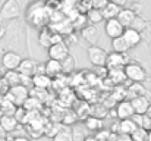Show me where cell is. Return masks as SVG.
Masks as SVG:
<instances>
[{"instance_id":"6da1fadb","label":"cell","mask_w":151,"mask_h":141,"mask_svg":"<svg viewBox=\"0 0 151 141\" xmlns=\"http://www.w3.org/2000/svg\"><path fill=\"white\" fill-rule=\"evenodd\" d=\"M27 18L35 27H47V24L50 22V12L47 10L46 3L37 1L28 7Z\"/></svg>"},{"instance_id":"7a4b0ae2","label":"cell","mask_w":151,"mask_h":141,"mask_svg":"<svg viewBox=\"0 0 151 141\" xmlns=\"http://www.w3.org/2000/svg\"><path fill=\"white\" fill-rule=\"evenodd\" d=\"M4 98H7L9 101H12L16 107H19V106H22L24 104V101L29 97V90L27 88V87H24V85H15V87H9V90H7V93L3 95Z\"/></svg>"},{"instance_id":"3957f363","label":"cell","mask_w":151,"mask_h":141,"mask_svg":"<svg viewBox=\"0 0 151 141\" xmlns=\"http://www.w3.org/2000/svg\"><path fill=\"white\" fill-rule=\"evenodd\" d=\"M123 72H125V77L128 81H132V82H142L147 80V72L145 69L138 65V63H126V66L123 68Z\"/></svg>"},{"instance_id":"277c9868","label":"cell","mask_w":151,"mask_h":141,"mask_svg":"<svg viewBox=\"0 0 151 141\" xmlns=\"http://www.w3.org/2000/svg\"><path fill=\"white\" fill-rule=\"evenodd\" d=\"M21 12V6L18 3V0H6L0 9V19L6 21V19H15L19 16Z\"/></svg>"},{"instance_id":"5b68a950","label":"cell","mask_w":151,"mask_h":141,"mask_svg":"<svg viewBox=\"0 0 151 141\" xmlns=\"http://www.w3.org/2000/svg\"><path fill=\"white\" fill-rule=\"evenodd\" d=\"M107 51L101 47L97 46H91L88 48V59L90 62L94 65V66H100V68H104L106 66V60H107Z\"/></svg>"},{"instance_id":"8992f818","label":"cell","mask_w":151,"mask_h":141,"mask_svg":"<svg viewBox=\"0 0 151 141\" xmlns=\"http://www.w3.org/2000/svg\"><path fill=\"white\" fill-rule=\"evenodd\" d=\"M22 57L19 53L16 51H6L3 56H1V66L6 69V71H16L19 63H21Z\"/></svg>"},{"instance_id":"52a82bcc","label":"cell","mask_w":151,"mask_h":141,"mask_svg":"<svg viewBox=\"0 0 151 141\" xmlns=\"http://www.w3.org/2000/svg\"><path fill=\"white\" fill-rule=\"evenodd\" d=\"M126 63H129V62H128L126 56L122 54V53L113 51V53L107 54V60H106L107 69H123L126 66Z\"/></svg>"},{"instance_id":"ba28073f","label":"cell","mask_w":151,"mask_h":141,"mask_svg":"<svg viewBox=\"0 0 151 141\" xmlns=\"http://www.w3.org/2000/svg\"><path fill=\"white\" fill-rule=\"evenodd\" d=\"M69 54V46L65 43V41H60V43H56V44H51L49 47V57L53 60H62L65 59L66 56Z\"/></svg>"},{"instance_id":"9c48e42d","label":"cell","mask_w":151,"mask_h":141,"mask_svg":"<svg viewBox=\"0 0 151 141\" xmlns=\"http://www.w3.org/2000/svg\"><path fill=\"white\" fill-rule=\"evenodd\" d=\"M134 107L131 104L129 100H122L117 103L116 106V116L119 121H123V119H131L134 116Z\"/></svg>"},{"instance_id":"30bf717a","label":"cell","mask_w":151,"mask_h":141,"mask_svg":"<svg viewBox=\"0 0 151 141\" xmlns=\"http://www.w3.org/2000/svg\"><path fill=\"white\" fill-rule=\"evenodd\" d=\"M104 30H106V34L113 40V38H116V37H120L122 34H123V31H125V28L120 25V22L116 19V18H113V19H107L106 21V27H104Z\"/></svg>"},{"instance_id":"8fae6325","label":"cell","mask_w":151,"mask_h":141,"mask_svg":"<svg viewBox=\"0 0 151 141\" xmlns=\"http://www.w3.org/2000/svg\"><path fill=\"white\" fill-rule=\"evenodd\" d=\"M35 69H37V62L35 60H32V59H22L16 71L21 75H24V77L32 78L35 75Z\"/></svg>"},{"instance_id":"7c38bea8","label":"cell","mask_w":151,"mask_h":141,"mask_svg":"<svg viewBox=\"0 0 151 141\" xmlns=\"http://www.w3.org/2000/svg\"><path fill=\"white\" fill-rule=\"evenodd\" d=\"M132 107H134V112L138 113V115H145L147 110H148V106H150V100L145 97V95H138V97H134L129 100Z\"/></svg>"},{"instance_id":"4fadbf2b","label":"cell","mask_w":151,"mask_h":141,"mask_svg":"<svg viewBox=\"0 0 151 141\" xmlns=\"http://www.w3.org/2000/svg\"><path fill=\"white\" fill-rule=\"evenodd\" d=\"M81 35H82V38H84L88 44H91V46H94V44L99 41V37H100L99 30L96 28V25H85V27L81 30Z\"/></svg>"},{"instance_id":"5bb4252c","label":"cell","mask_w":151,"mask_h":141,"mask_svg":"<svg viewBox=\"0 0 151 141\" xmlns=\"http://www.w3.org/2000/svg\"><path fill=\"white\" fill-rule=\"evenodd\" d=\"M135 16H137V13L132 10V9H120V12H119V15H117V21L120 22V25L123 27V28H129L131 27V24L134 22V19H135Z\"/></svg>"},{"instance_id":"9a60e30c","label":"cell","mask_w":151,"mask_h":141,"mask_svg":"<svg viewBox=\"0 0 151 141\" xmlns=\"http://www.w3.org/2000/svg\"><path fill=\"white\" fill-rule=\"evenodd\" d=\"M122 37H123L125 43L129 46V48L131 47H135L137 44H139V41H141V34L138 31L132 30V28H125Z\"/></svg>"},{"instance_id":"2e32d148","label":"cell","mask_w":151,"mask_h":141,"mask_svg":"<svg viewBox=\"0 0 151 141\" xmlns=\"http://www.w3.org/2000/svg\"><path fill=\"white\" fill-rule=\"evenodd\" d=\"M1 80L7 87H15V85L21 84V74L18 71H6V72H3Z\"/></svg>"},{"instance_id":"e0dca14e","label":"cell","mask_w":151,"mask_h":141,"mask_svg":"<svg viewBox=\"0 0 151 141\" xmlns=\"http://www.w3.org/2000/svg\"><path fill=\"white\" fill-rule=\"evenodd\" d=\"M0 127L9 134V132H13L19 127V124H18V121L12 115H3L0 118Z\"/></svg>"},{"instance_id":"ac0fdd59","label":"cell","mask_w":151,"mask_h":141,"mask_svg":"<svg viewBox=\"0 0 151 141\" xmlns=\"http://www.w3.org/2000/svg\"><path fill=\"white\" fill-rule=\"evenodd\" d=\"M32 87H37V88H44L47 90L49 87H51V78L46 74H35L32 78Z\"/></svg>"},{"instance_id":"d6986e66","label":"cell","mask_w":151,"mask_h":141,"mask_svg":"<svg viewBox=\"0 0 151 141\" xmlns=\"http://www.w3.org/2000/svg\"><path fill=\"white\" fill-rule=\"evenodd\" d=\"M44 72L46 75H49L51 80L56 78L57 75L62 74V69H60V62L59 60H53V59H49L47 63H44Z\"/></svg>"},{"instance_id":"ffe728a7","label":"cell","mask_w":151,"mask_h":141,"mask_svg":"<svg viewBox=\"0 0 151 141\" xmlns=\"http://www.w3.org/2000/svg\"><path fill=\"white\" fill-rule=\"evenodd\" d=\"M53 30H51L50 27L47 25V27H43V30L40 31V37H38V43L41 44L43 47H46V48H49V47L53 44Z\"/></svg>"},{"instance_id":"44dd1931","label":"cell","mask_w":151,"mask_h":141,"mask_svg":"<svg viewBox=\"0 0 151 141\" xmlns=\"http://www.w3.org/2000/svg\"><path fill=\"white\" fill-rule=\"evenodd\" d=\"M120 9L122 7H119V6H116V4H113V3H107L103 9H101V13H103V19H113V18H117V15H119V12H120Z\"/></svg>"},{"instance_id":"7402d4cb","label":"cell","mask_w":151,"mask_h":141,"mask_svg":"<svg viewBox=\"0 0 151 141\" xmlns=\"http://www.w3.org/2000/svg\"><path fill=\"white\" fill-rule=\"evenodd\" d=\"M145 87L141 84V82H131L126 88V95H129L131 98L134 97H138V95H144L145 94Z\"/></svg>"},{"instance_id":"603a6c76","label":"cell","mask_w":151,"mask_h":141,"mask_svg":"<svg viewBox=\"0 0 151 141\" xmlns=\"http://www.w3.org/2000/svg\"><path fill=\"white\" fill-rule=\"evenodd\" d=\"M72 141H85L87 140V129L82 124L72 125Z\"/></svg>"},{"instance_id":"cb8c5ba5","label":"cell","mask_w":151,"mask_h":141,"mask_svg":"<svg viewBox=\"0 0 151 141\" xmlns=\"http://www.w3.org/2000/svg\"><path fill=\"white\" fill-rule=\"evenodd\" d=\"M60 69H62V74H72L75 71V57L70 53L65 59L60 60Z\"/></svg>"},{"instance_id":"d4e9b609","label":"cell","mask_w":151,"mask_h":141,"mask_svg":"<svg viewBox=\"0 0 151 141\" xmlns=\"http://www.w3.org/2000/svg\"><path fill=\"white\" fill-rule=\"evenodd\" d=\"M109 80L116 84V85H122L125 81H126V77H125V72L123 69H109Z\"/></svg>"},{"instance_id":"484cf974","label":"cell","mask_w":151,"mask_h":141,"mask_svg":"<svg viewBox=\"0 0 151 141\" xmlns=\"http://www.w3.org/2000/svg\"><path fill=\"white\" fill-rule=\"evenodd\" d=\"M75 124H78V116H76L75 110H72V109L63 110V115H62V125L70 127V125H75Z\"/></svg>"},{"instance_id":"4316f807","label":"cell","mask_w":151,"mask_h":141,"mask_svg":"<svg viewBox=\"0 0 151 141\" xmlns=\"http://www.w3.org/2000/svg\"><path fill=\"white\" fill-rule=\"evenodd\" d=\"M22 107H24L27 112H37V110H41L43 103H41L40 100H37V98H34V97H31V95H29V97L24 101Z\"/></svg>"},{"instance_id":"83f0119b","label":"cell","mask_w":151,"mask_h":141,"mask_svg":"<svg viewBox=\"0 0 151 141\" xmlns=\"http://www.w3.org/2000/svg\"><path fill=\"white\" fill-rule=\"evenodd\" d=\"M137 128H138V127L132 122V119H123V121L119 122V131H120V134H123V135H131Z\"/></svg>"},{"instance_id":"f1b7e54d","label":"cell","mask_w":151,"mask_h":141,"mask_svg":"<svg viewBox=\"0 0 151 141\" xmlns=\"http://www.w3.org/2000/svg\"><path fill=\"white\" fill-rule=\"evenodd\" d=\"M111 47H113V51L114 53H122V54H125L129 50V46L125 43V40H123L122 35L111 40Z\"/></svg>"},{"instance_id":"f546056e","label":"cell","mask_w":151,"mask_h":141,"mask_svg":"<svg viewBox=\"0 0 151 141\" xmlns=\"http://www.w3.org/2000/svg\"><path fill=\"white\" fill-rule=\"evenodd\" d=\"M53 141H72V129L69 127L62 125L57 134L53 137Z\"/></svg>"},{"instance_id":"4dcf8cb0","label":"cell","mask_w":151,"mask_h":141,"mask_svg":"<svg viewBox=\"0 0 151 141\" xmlns=\"http://www.w3.org/2000/svg\"><path fill=\"white\" fill-rule=\"evenodd\" d=\"M15 110H16V106L1 95V101H0V113H1V116L3 115H12L13 116Z\"/></svg>"},{"instance_id":"1f68e13d","label":"cell","mask_w":151,"mask_h":141,"mask_svg":"<svg viewBox=\"0 0 151 141\" xmlns=\"http://www.w3.org/2000/svg\"><path fill=\"white\" fill-rule=\"evenodd\" d=\"M84 127L87 131H99L101 127H103V122L99 118H94V116H88L85 121H84Z\"/></svg>"},{"instance_id":"d6a6232c","label":"cell","mask_w":151,"mask_h":141,"mask_svg":"<svg viewBox=\"0 0 151 141\" xmlns=\"http://www.w3.org/2000/svg\"><path fill=\"white\" fill-rule=\"evenodd\" d=\"M85 16H87V21H90V24L91 25H94V24H99L103 21V13H101L100 9H90L87 13H85Z\"/></svg>"},{"instance_id":"836d02e7","label":"cell","mask_w":151,"mask_h":141,"mask_svg":"<svg viewBox=\"0 0 151 141\" xmlns=\"http://www.w3.org/2000/svg\"><path fill=\"white\" fill-rule=\"evenodd\" d=\"M29 95L34 97V98H37V100H40L43 104H44L46 100L50 97V94H49L47 90H44V88H37V87H34V88L29 91Z\"/></svg>"},{"instance_id":"e575fe53","label":"cell","mask_w":151,"mask_h":141,"mask_svg":"<svg viewBox=\"0 0 151 141\" xmlns=\"http://www.w3.org/2000/svg\"><path fill=\"white\" fill-rule=\"evenodd\" d=\"M13 118L18 121L19 125H27V124H28V112H27L22 106L16 107V110H15V113H13Z\"/></svg>"},{"instance_id":"d590c367","label":"cell","mask_w":151,"mask_h":141,"mask_svg":"<svg viewBox=\"0 0 151 141\" xmlns=\"http://www.w3.org/2000/svg\"><path fill=\"white\" fill-rule=\"evenodd\" d=\"M70 24L73 27V30H82L87 24V16L85 13H78L75 19H70Z\"/></svg>"},{"instance_id":"8d00e7d4","label":"cell","mask_w":151,"mask_h":141,"mask_svg":"<svg viewBox=\"0 0 151 141\" xmlns=\"http://www.w3.org/2000/svg\"><path fill=\"white\" fill-rule=\"evenodd\" d=\"M147 134L148 132L144 128H137L129 137H131L132 141H147Z\"/></svg>"},{"instance_id":"74e56055","label":"cell","mask_w":151,"mask_h":141,"mask_svg":"<svg viewBox=\"0 0 151 141\" xmlns=\"http://www.w3.org/2000/svg\"><path fill=\"white\" fill-rule=\"evenodd\" d=\"M145 27H147V25H145V21H144L141 16H138V15H137V16H135V19H134V22L131 24V27H129V28H132V30H135V31H138V33L141 34V31H142V30H145Z\"/></svg>"},{"instance_id":"f35d334b","label":"cell","mask_w":151,"mask_h":141,"mask_svg":"<svg viewBox=\"0 0 151 141\" xmlns=\"http://www.w3.org/2000/svg\"><path fill=\"white\" fill-rule=\"evenodd\" d=\"M107 3H109V0H91V6H93L94 9H100V10Z\"/></svg>"},{"instance_id":"ab89813d","label":"cell","mask_w":151,"mask_h":141,"mask_svg":"<svg viewBox=\"0 0 151 141\" xmlns=\"http://www.w3.org/2000/svg\"><path fill=\"white\" fill-rule=\"evenodd\" d=\"M141 128H144L147 132H150L151 131V118H148V116H145L144 115V119H142V127Z\"/></svg>"},{"instance_id":"60d3db41","label":"cell","mask_w":151,"mask_h":141,"mask_svg":"<svg viewBox=\"0 0 151 141\" xmlns=\"http://www.w3.org/2000/svg\"><path fill=\"white\" fill-rule=\"evenodd\" d=\"M6 30H7V27H6L4 21H3V19H0V40L4 37V34H6Z\"/></svg>"},{"instance_id":"b9f144b4","label":"cell","mask_w":151,"mask_h":141,"mask_svg":"<svg viewBox=\"0 0 151 141\" xmlns=\"http://www.w3.org/2000/svg\"><path fill=\"white\" fill-rule=\"evenodd\" d=\"M109 1L113 3V4H116V6H119V7H122V6H125L128 3V0H109Z\"/></svg>"},{"instance_id":"7bdbcfd3","label":"cell","mask_w":151,"mask_h":141,"mask_svg":"<svg viewBox=\"0 0 151 141\" xmlns=\"http://www.w3.org/2000/svg\"><path fill=\"white\" fill-rule=\"evenodd\" d=\"M12 141H31L28 137H24V135H18V137H15Z\"/></svg>"},{"instance_id":"ee69618b","label":"cell","mask_w":151,"mask_h":141,"mask_svg":"<svg viewBox=\"0 0 151 141\" xmlns=\"http://www.w3.org/2000/svg\"><path fill=\"white\" fill-rule=\"evenodd\" d=\"M6 137H7V132H6V131L0 127V140H1V138H6Z\"/></svg>"},{"instance_id":"f6af8a7d","label":"cell","mask_w":151,"mask_h":141,"mask_svg":"<svg viewBox=\"0 0 151 141\" xmlns=\"http://www.w3.org/2000/svg\"><path fill=\"white\" fill-rule=\"evenodd\" d=\"M145 116H148V118H151V104L148 106V110H147V113H145Z\"/></svg>"},{"instance_id":"bcb514c9","label":"cell","mask_w":151,"mask_h":141,"mask_svg":"<svg viewBox=\"0 0 151 141\" xmlns=\"http://www.w3.org/2000/svg\"><path fill=\"white\" fill-rule=\"evenodd\" d=\"M31 141H47L46 137H40V138H35V140H31Z\"/></svg>"},{"instance_id":"7dc6e473","label":"cell","mask_w":151,"mask_h":141,"mask_svg":"<svg viewBox=\"0 0 151 141\" xmlns=\"http://www.w3.org/2000/svg\"><path fill=\"white\" fill-rule=\"evenodd\" d=\"M147 141H151V131L147 134Z\"/></svg>"},{"instance_id":"c3c4849f","label":"cell","mask_w":151,"mask_h":141,"mask_svg":"<svg viewBox=\"0 0 151 141\" xmlns=\"http://www.w3.org/2000/svg\"><path fill=\"white\" fill-rule=\"evenodd\" d=\"M1 77H3V71H1V68H0V80H1Z\"/></svg>"},{"instance_id":"681fc988","label":"cell","mask_w":151,"mask_h":141,"mask_svg":"<svg viewBox=\"0 0 151 141\" xmlns=\"http://www.w3.org/2000/svg\"><path fill=\"white\" fill-rule=\"evenodd\" d=\"M0 141H10V140H9V138L6 137V138H1V140H0Z\"/></svg>"},{"instance_id":"f907efd6","label":"cell","mask_w":151,"mask_h":141,"mask_svg":"<svg viewBox=\"0 0 151 141\" xmlns=\"http://www.w3.org/2000/svg\"><path fill=\"white\" fill-rule=\"evenodd\" d=\"M150 104H151V100H150Z\"/></svg>"},{"instance_id":"816d5d0a","label":"cell","mask_w":151,"mask_h":141,"mask_svg":"<svg viewBox=\"0 0 151 141\" xmlns=\"http://www.w3.org/2000/svg\"><path fill=\"white\" fill-rule=\"evenodd\" d=\"M0 118H1V116H0Z\"/></svg>"}]
</instances>
